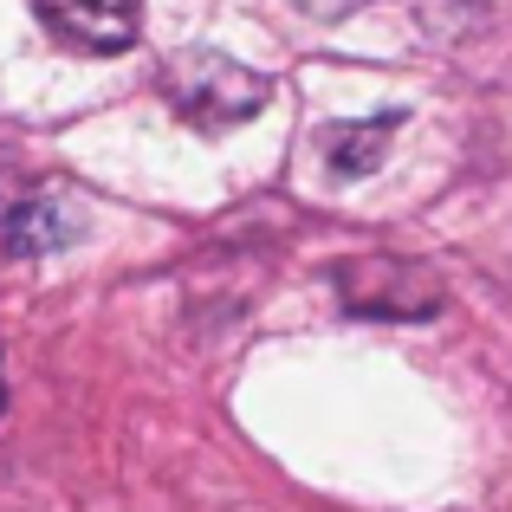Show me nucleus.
<instances>
[{
	"label": "nucleus",
	"mask_w": 512,
	"mask_h": 512,
	"mask_svg": "<svg viewBox=\"0 0 512 512\" xmlns=\"http://www.w3.org/2000/svg\"><path fill=\"white\" fill-rule=\"evenodd\" d=\"M156 85H163L169 111L182 117L188 130H201V137H221V130H234V124H253V117L266 111V98H273L266 72H253V65L227 59V52H214V46L175 52Z\"/></svg>",
	"instance_id": "nucleus-1"
},
{
	"label": "nucleus",
	"mask_w": 512,
	"mask_h": 512,
	"mask_svg": "<svg viewBox=\"0 0 512 512\" xmlns=\"http://www.w3.org/2000/svg\"><path fill=\"white\" fill-rule=\"evenodd\" d=\"M338 292L357 318H383V325H415L441 312V279L422 260H344Z\"/></svg>",
	"instance_id": "nucleus-2"
},
{
	"label": "nucleus",
	"mask_w": 512,
	"mask_h": 512,
	"mask_svg": "<svg viewBox=\"0 0 512 512\" xmlns=\"http://www.w3.org/2000/svg\"><path fill=\"white\" fill-rule=\"evenodd\" d=\"M33 7L78 52H130L143 33V0H33Z\"/></svg>",
	"instance_id": "nucleus-3"
},
{
	"label": "nucleus",
	"mask_w": 512,
	"mask_h": 512,
	"mask_svg": "<svg viewBox=\"0 0 512 512\" xmlns=\"http://www.w3.org/2000/svg\"><path fill=\"white\" fill-rule=\"evenodd\" d=\"M0 234H7L13 253H59L85 234V208L65 188H39V195H20L0 214Z\"/></svg>",
	"instance_id": "nucleus-4"
},
{
	"label": "nucleus",
	"mask_w": 512,
	"mask_h": 512,
	"mask_svg": "<svg viewBox=\"0 0 512 512\" xmlns=\"http://www.w3.org/2000/svg\"><path fill=\"white\" fill-rule=\"evenodd\" d=\"M402 124H409V111H376V117H363V124H331L325 137H318V150H325L331 175H370L389 156V143H396Z\"/></svg>",
	"instance_id": "nucleus-5"
},
{
	"label": "nucleus",
	"mask_w": 512,
	"mask_h": 512,
	"mask_svg": "<svg viewBox=\"0 0 512 512\" xmlns=\"http://www.w3.org/2000/svg\"><path fill=\"white\" fill-rule=\"evenodd\" d=\"M312 20H344V13H357V7H370V0H299Z\"/></svg>",
	"instance_id": "nucleus-6"
}]
</instances>
